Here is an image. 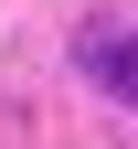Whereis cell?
I'll list each match as a JSON object with an SVG mask.
<instances>
[{"label": "cell", "instance_id": "6da1fadb", "mask_svg": "<svg viewBox=\"0 0 138 149\" xmlns=\"http://www.w3.org/2000/svg\"><path fill=\"white\" fill-rule=\"evenodd\" d=\"M85 74L106 85L117 107H138V32H106V43H85Z\"/></svg>", "mask_w": 138, "mask_h": 149}]
</instances>
